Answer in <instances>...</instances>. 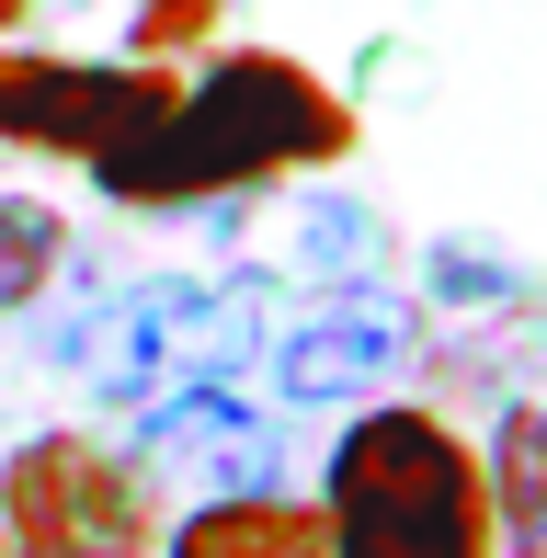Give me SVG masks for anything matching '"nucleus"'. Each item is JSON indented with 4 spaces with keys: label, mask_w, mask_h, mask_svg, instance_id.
<instances>
[{
    "label": "nucleus",
    "mask_w": 547,
    "mask_h": 558,
    "mask_svg": "<svg viewBox=\"0 0 547 558\" xmlns=\"http://www.w3.org/2000/svg\"><path fill=\"white\" fill-rule=\"evenodd\" d=\"M411 342H422V319L377 274H365V286H331L319 308H296L285 331H263L274 411H354V399H377L388 376L411 365Z\"/></svg>",
    "instance_id": "nucleus-5"
},
{
    "label": "nucleus",
    "mask_w": 547,
    "mask_h": 558,
    "mask_svg": "<svg viewBox=\"0 0 547 558\" xmlns=\"http://www.w3.org/2000/svg\"><path fill=\"white\" fill-rule=\"evenodd\" d=\"M12 12H23V0H0V35H12Z\"/></svg>",
    "instance_id": "nucleus-14"
},
{
    "label": "nucleus",
    "mask_w": 547,
    "mask_h": 558,
    "mask_svg": "<svg viewBox=\"0 0 547 558\" xmlns=\"http://www.w3.org/2000/svg\"><path fill=\"white\" fill-rule=\"evenodd\" d=\"M137 468L183 478L194 501H217V490H274V478H285V445H274L263 399H240L229 376H206V388H171V399L137 411Z\"/></svg>",
    "instance_id": "nucleus-7"
},
{
    "label": "nucleus",
    "mask_w": 547,
    "mask_h": 558,
    "mask_svg": "<svg viewBox=\"0 0 547 558\" xmlns=\"http://www.w3.org/2000/svg\"><path fill=\"white\" fill-rule=\"evenodd\" d=\"M319 524H331V558H490L479 445L445 411L365 399L319 468Z\"/></svg>",
    "instance_id": "nucleus-2"
},
{
    "label": "nucleus",
    "mask_w": 547,
    "mask_h": 558,
    "mask_svg": "<svg viewBox=\"0 0 547 558\" xmlns=\"http://www.w3.org/2000/svg\"><path fill=\"white\" fill-rule=\"evenodd\" d=\"M377 251H388V228L365 217V206H342V194L296 217V263H308L319 286H365V274H377Z\"/></svg>",
    "instance_id": "nucleus-11"
},
{
    "label": "nucleus",
    "mask_w": 547,
    "mask_h": 558,
    "mask_svg": "<svg viewBox=\"0 0 547 558\" xmlns=\"http://www.w3.org/2000/svg\"><path fill=\"white\" fill-rule=\"evenodd\" d=\"M252 353H263V286H194V274H148L58 331V365H81L104 411H148L171 388L240 376Z\"/></svg>",
    "instance_id": "nucleus-3"
},
{
    "label": "nucleus",
    "mask_w": 547,
    "mask_h": 558,
    "mask_svg": "<svg viewBox=\"0 0 547 558\" xmlns=\"http://www.w3.org/2000/svg\"><path fill=\"white\" fill-rule=\"evenodd\" d=\"M58 263H69V217L46 206V194L0 183V319L35 308V296L58 286Z\"/></svg>",
    "instance_id": "nucleus-10"
},
{
    "label": "nucleus",
    "mask_w": 547,
    "mask_h": 558,
    "mask_svg": "<svg viewBox=\"0 0 547 558\" xmlns=\"http://www.w3.org/2000/svg\"><path fill=\"white\" fill-rule=\"evenodd\" d=\"M434 296H513V274L490 263V251H457V240H445L434 251Z\"/></svg>",
    "instance_id": "nucleus-12"
},
{
    "label": "nucleus",
    "mask_w": 547,
    "mask_h": 558,
    "mask_svg": "<svg viewBox=\"0 0 547 558\" xmlns=\"http://www.w3.org/2000/svg\"><path fill=\"white\" fill-rule=\"evenodd\" d=\"M160 547V478L126 445L35 434L0 456V558H148Z\"/></svg>",
    "instance_id": "nucleus-4"
},
{
    "label": "nucleus",
    "mask_w": 547,
    "mask_h": 558,
    "mask_svg": "<svg viewBox=\"0 0 547 558\" xmlns=\"http://www.w3.org/2000/svg\"><path fill=\"white\" fill-rule=\"evenodd\" d=\"M342 148H354V114L331 104V81H308L296 58H217L194 92L171 81V104L114 160H92V183L114 206H206L274 171H319Z\"/></svg>",
    "instance_id": "nucleus-1"
},
{
    "label": "nucleus",
    "mask_w": 547,
    "mask_h": 558,
    "mask_svg": "<svg viewBox=\"0 0 547 558\" xmlns=\"http://www.w3.org/2000/svg\"><path fill=\"white\" fill-rule=\"evenodd\" d=\"M479 501H490V558H547V399H513L490 422Z\"/></svg>",
    "instance_id": "nucleus-9"
},
{
    "label": "nucleus",
    "mask_w": 547,
    "mask_h": 558,
    "mask_svg": "<svg viewBox=\"0 0 547 558\" xmlns=\"http://www.w3.org/2000/svg\"><path fill=\"white\" fill-rule=\"evenodd\" d=\"M217 0H148V46H171V35H194Z\"/></svg>",
    "instance_id": "nucleus-13"
},
{
    "label": "nucleus",
    "mask_w": 547,
    "mask_h": 558,
    "mask_svg": "<svg viewBox=\"0 0 547 558\" xmlns=\"http://www.w3.org/2000/svg\"><path fill=\"white\" fill-rule=\"evenodd\" d=\"M148 558H331V524H319V490H217L194 501L183 524H160Z\"/></svg>",
    "instance_id": "nucleus-8"
},
{
    "label": "nucleus",
    "mask_w": 547,
    "mask_h": 558,
    "mask_svg": "<svg viewBox=\"0 0 547 558\" xmlns=\"http://www.w3.org/2000/svg\"><path fill=\"white\" fill-rule=\"evenodd\" d=\"M171 104L160 69H69V58H0V148H58V160H114L148 114Z\"/></svg>",
    "instance_id": "nucleus-6"
}]
</instances>
